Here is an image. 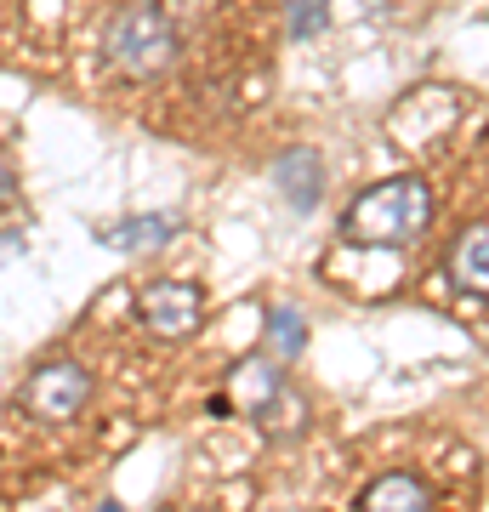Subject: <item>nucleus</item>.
Listing matches in <instances>:
<instances>
[{
  "label": "nucleus",
  "instance_id": "obj_1",
  "mask_svg": "<svg viewBox=\"0 0 489 512\" xmlns=\"http://www.w3.org/2000/svg\"><path fill=\"white\" fill-rule=\"evenodd\" d=\"M427 228H433V188H427V177H410V171L364 188L342 217L347 245H387V251L416 245Z\"/></svg>",
  "mask_w": 489,
  "mask_h": 512
},
{
  "label": "nucleus",
  "instance_id": "obj_6",
  "mask_svg": "<svg viewBox=\"0 0 489 512\" xmlns=\"http://www.w3.org/2000/svg\"><path fill=\"white\" fill-rule=\"evenodd\" d=\"M273 188L308 217V211H319V200H325V160H319L313 148H285V154L273 160Z\"/></svg>",
  "mask_w": 489,
  "mask_h": 512
},
{
  "label": "nucleus",
  "instance_id": "obj_10",
  "mask_svg": "<svg viewBox=\"0 0 489 512\" xmlns=\"http://www.w3.org/2000/svg\"><path fill=\"white\" fill-rule=\"evenodd\" d=\"M268 353L273 359H296V353L308 348V319H302V313L296 308H285V302H273L268 308Z\"/></svg>",
  "mask_w": 489,
  "mask_h": 512
},
{
  "label": "nucleus",
  "instance_id": "obj_2",
  "mask_svg": "<svg viewBox=\"0 0 489 512\" xmlns=\"http://www.w3.org/2000/svg\"><path fill=\"white\" fill-rule=\"evenodd\" d=\"M177 23H171V12L165 6H154V0H143V6H126V12H114L109 29H103V57H109V69L120 74V80H160V74H171V63H177Z\"/></svg>",
  "mask_w": 489,
  "mask_h": 512
},
{
  "label": "nucleus",
  "instance_id": "obj_13",
  "mask_svg": "<svg viewBox=\"0 0 489 512\" xmlns=\"http://www.w3.org/2000/svg\"><path fill=\"white\" fill-rule=\"evenodd\" d=\"M97 512H120V501H103V507H97Z\"/></svg>",
  "mask_w": 489,
  "mask_h": 512
},
{
  "label": "nucleus",
  "instance_id": "obj_12",
  "mask_svg": "<svg viewBox=\"0 0 489 512\" xmlns=\"http://www.w3.org/2000/svg\"><path fill=\"white\" fill-rule=\"evenodd\" d=\"M12 188H18V177H12V160H6V154H0V205L12 200Z\"/></svg>",
  "mask_w": 489,
  "mask_h": 512
},
{
  "label": "nucleus",
  "instance_id": "obj_8",
  "mask_svg": "<svg viewBox=\"0 0 489 512\" xmlns=\"http://www.w3.org/2000/svg\"><path fill=\"white\" fill-rule=\"evenodd\" d=\"M171 234H177L171 211L165 217H126V222H114V228H103V245H114V251H154Z\"/></svg>",
  "mask_w": 489,
  "mask_h": 512
},
{
  "label": "nucleus",
  "instance_id": "obj_4",
  "mask_svg": "<svg viewBox=\"0 0 489 512\" xmlns=\"http://www.w3.org/2000/svg\"><path fill=\"white\" fill-rule=\"evenodd\" d=\"M137 313H143V325L165 342H182V336H194L205 319V296L188 285V279H148L143 291H137Z\"/></svg>",
  "mask_w": 489,
  "mask_h": 512
},
{
  "label": "nucleus",
  "instance_id": "obj_7",
  "mask_svg": "<svg viewBox=\"0 0 489 512\" xmlns=\"http://www.w3.org/2000/svg\"><path fill=\"white\" fill-rule=\"evenodd\" d=\"M359 512H433V495L416 473H381L376 484H364Z\"/></svg>",
  "mask_w": 489,
  "mask_h": 512
},
{
  "label": "nucleus",
  "instance_id": "obj_9",
  "mask_svg": "<svg viewBox=\"0 0 489 512\" xmlns=\"http://www.w3.org/2000/svg\"><path fill=\"white\" fill-rule=\"evenodd\" d=\"M279 393H285V382H279V370H273L268 359H245V365L234 370V399L245 404L251 416H262Z\"/></svg>",
  "mask_w": 489,
  "mask_h": 512
},
{
  "label": "nucleus",
  "instance_id": "obj_5",
  "mask_svg": "<svg viewBox=\"0 0 489 512\" xmlns=\"http://www.w3.org/2000/svg\"><path fill=\"white\" fill-rule=\"evenodd\" d=\"M444 279H450L461 296L489 302V222H472V228L455 234L450 256H444Z\"/></svg>",
  "mask_w": 489,
  "mask_h": 512
},
{
  "label": "nucleus",
  "instance_id": "obj_11",
  "mask_svg": "<svg viewBox=\"0 0 489 512\" xmlns=\"http://www.w3.org/2000/svg\"><path fill=\"white\" fill-rule=\"evenodd\" d=\"M325 23H330V0H285V29H290V40L325 35Z\"/></svg>",
  "mask_w": 489,
  "mask_h": 512
},
{
  "label": "nucleus",
  "instance_id": "obj_3",
  "mask_svg": "<svg viewBox=\"0 0 489 512\" xmlns=\"http://www.w3.org/2000/svg\"><path fill=\"white\" fill-rule=\"evenodd\" d=\"M86 399H91V370L74 365V359H46L23 382V410L35 421H52V427L74 421L86 410Z\"/></svg>",
  "mask_w": 489,
  "mask_h": 512
}]
</instances>
